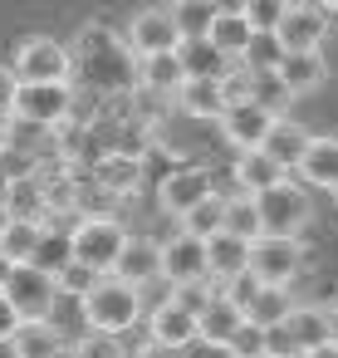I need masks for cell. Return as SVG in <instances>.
<instances>
[{"label": "cell", "instance_id": "cell-10", "mask_svg": "<svg viewBox=\"0 0 338 358\" xmlns=\"http://www.w3.org/2000/svg\"><path fill=\"white\" fill-rule=\"evenodd\" d=\"M270 40L279 45V55H314L328 40V15L318 6H289Z\"/></svg>", "mask_w": 338, "mask_h": 358}, {"label": "cell", "instance_id": "cell-20", "mask_svg": "<svg viewBox=\"0 0 338 358\" xmlns=\"http://www.w3.org/2000/svg\"><path fill=\"white\" fill-rule=\"evenodd\" d=\"M69 338L50 324V319H20V329L10 334V358H54Z\"/></svg>", "mask_w": 338, "mask_h": 358}, {"label": "cell", "instance_id": "cell-24", "mask_svg": "<svg viewBox=\"0 0 338 358\" xmlns=\"http://www.w3.org/2000/svg\"><path fill=\"white\" fill-rule=\"evenodd\" d=\"M172 103L186 113V118H206V123H216L221 113H226V99H221V79H186L177 94H172Z\"/></svg>", "mask_w": 338, "mask_h": 358}, {"label": "cell", "instance_id": "cell-17", "mask_svg": "<svg viewBox=\"0 0 338 358\" xmlns=\"http://www.w3.org/2000/svg\"><path fill=\"white\" fill-rule=\"evenodd\" d=\"M309 138H314V133L284 113V118H274V123H270V133H265L260 152H265L270 162H279L284 172H294V167H299V157H304V148H309Z\"/></svg>", "mask_w": 338, "mask_h": 358}, {"label": "cell", "instance_id": "cell-32", "mask_svg": "<svg viewBox=\"0 0 338 358\" xmlns=\"http://www.w3.org/2000/svg\"><path fill=\"white\" fill-rule=\"evenodd\" d=\"M69 260H74V250H69V226H45V231H40V245H35V255H30V265L45 270V275H59Z\"/></svg>", "mask_w": 338, "mask_h": 358}, {"label": "cell", "instance_id": "cell-19", "mask_svg": "<svg viewBox=\"0 0 338 358\" xmlns=\"http://www.w3.org/2000/svg\"><path fill=\"white\" fill-rule=\"evenodd\" d=\"M240 319H245V314H240V309H235V304H230V299H226V294L216 289V294H211V299L201 304V314H196V343L226 348V338H230V334L240 329Z\"/></svg>", "mask_w": 338, "mask_h": 358}, {"label": "cell", "instance_id": "cell-45", "mask_svg": "<svg viewBox=\"0 0 338 358\" xmlns=\"http://www.w3.org/2000/svg\"><path fill=\"white\" fill-rule=\"evenodd\" d=\"M15 94H20V79H15V69H10V64H0V118H10V108H15Z\"/></svg>", "mask_w": 338, "mask_h": 358}, {"label": "cell", "instance_id": "cell-28", "mask_svg": "<svg viewBox=\"0 0 338 358\" xmlns=\"http://www.w3.org/2000/svg\"><path fill=\"white\" fill-rule=\"evenodd\" d=\"M138 84H142L147 94H157V99H172V94L186 84L182 59H177V55H152V59H138Z\"/></svg>", "mask_w": 338, "mask_h": 358}, {"label": "cell", "instance_id": "cell-13", "mask_svg": "<svg viewBox=\"0 0 338 358\" xmlns=\"http://www.w3.org/2000/svg\"><path fill=\"white\" fill-rule=\"evenodd\" d=\"M113 280H123V285H133V289L162 280V241H152V236H128L123 250H118Z\"/></svg>", "mask_w": 338, "mask_h": 358}, {"label": "cell", "instance_id": "cell-47", "mask_svg": "<svg viewBox=\"0 0 338 358\" xmlns=\"http://www.w3.org/2000/svg\"><path fill=\"white\" fill-rule=\"evenodd\" d=\"M323 324H328V343H338V304H323Z\"/></svg>", "mask_w": 338, "mask_h": 358}, {"label": "cell", "instance_id": "cell-36", "mask_svg": "<svg viewBox=\"0 0 338 358\" xmlns=\"http://www.w3.org/2000/svg\"><path fill=\"white\" fill-rule=\"evenodd\" d=\"M0 143L6 148H20V152H35V157H50V128H35L25 118H6V133H0Z\"/></svg>", "mask_w": 338, "mask_h": 358}, {"label": "cell", "instance_id": "cell-16", "mask_svg": "<svg viewBox=\"0 0 338 358\" xmlns=\"http://www.w3.org/2000/svg\"><path fill=\"white\" fill-rule=\"evenodd\" d=\"M138 187H142V162H138V157H128V152H103V157L94 162V192L123 201V196H138Z\"/></svg>", "mask_w": 338, "mask_h": 358}, {"label": "cell", "instance_id": "cell-6", "mask_svg": "<svg viewBox=\"0 0 338 358\" xmlns=\"http://www.w3.org/2000/svg\"><path fill=\"white\" fill-rule=\"evenodd\" d=\"M74 108H79V99H74L69 84H20L10 118H25V123L54 133V128H64V123L74 118Z\"/></svg>", "mask_w": 338, "mask_h": 358}, {"label": "cell", "instance_id": "cell-35", "mask_svg": "<svg viewBox=\"0 0 338 358\" xmlns=\"http://www.w3.org/2000/svg\"><path fill=\"white\" fill-rule=\"evenodd\" d=\"M289 99H294V94L279 84V74H274V69H250V103H260L270 118H284Z\"/></svg>", "mask_w": 338, "mask_h": 358}, {"label": "cell", "instance_id": "cell-34", "mask_svg": "<svg viewBox=\"0 0 338 358\" xmlns=\"http://www.w3.org/2000/svg\"><path fill=\"white\" fill-rule=\"evenodd\" d=\"M221 231H226V236H240V241H260V216H255V196H245V192L226 196V206H221Z\"/></svg>", "mask_w": 338, "mask_h": 358}, {"label": "cell", "instance_id": "cell-41", "mask_svg": "<svg viewBox=\"0 0 338 358\" xmlns=\"http://www.w3.org/2000/svg\"><path fill=\"white\" fill-rule=\"evenodd\" d=\"M226 353L230 358H265V329H255L250 319H240V329L226 338Z\"/></svg>", "mask_w": 338, "mask_h": 358}, {"label": "cell", "instance_id": "cell-39", "mask_svg": "<svg viewBox=\"0 0 338 358\" xmlns=\"http://www.w3.org/2000/svg\"><path fill=\"white\" fill-rule=\"evenodd\" d=\"M289 6H294V0H245V25L255 35H274V25L284 20Z\"/></svg>", "mask_w": 338, "mask_h": 358}, {"label": "cell", "instance_id": "cell-22", "mask_svg": "<svg viewBox=\"0 0 338 358\" xmlns=\"http://www.w3.org/2000/svg\"><path fill=\"white\" fill-rule=\"evenodd\" d=\"M299 177L309 187L338 192V138H309V148L299 157Z\"/></svg>", "mask_w": 338, "mask_h": 358}, {"label": "cell", "instance_id": "cell-15", "mask_svg": "<svg viewBox=\"0 0 338 358\" xmlns=\"http://www.w3.org/2000/svg\"><path fill=\"white\" fill-rule=\"evenodd\" d=\"M216 123H221V138H226L235 152H250V148H260V143H265V133H270V123H274V118H270L260 103H230Z\"/></svg>", "mask_w": 338, "mask_h": 358}, {"label": "cell", "instance_id": "cell-3", "mask_svg": "<svg viewBox=\"0 0 338 358\" xmlns=\"http://www.w3.org/2000/svg\"><path fill=\"white\" fill-rule=\"evenodd\" d=\"M123 241H128V226H123L118 216H79V221L69 226V250H74V260L89 265V270H98V275H113Z\"/></svg>", "mask_w": 338, "mask_h": 358}, {"label": "cell", "instance_id": "cell-8", "mask_svg": "<svg viewBox=\"0 0 338 358\" xmlns=\"http://www.w3.org/2000/svg\"><path fill=\"white\" fill-rule=\"evenodd\" d=\"M123 45L133 50V59L177 55V50H182V30L172 25L167 6H147V10H138V15L128 20V40H123Z\"/></svg>", "mask_w": 338, "mask_h": 358}, {"label": "cell", "instance_id": "cell-46", "mask_svg": "<svg viewBox=\"0 0 338 358\" xmlns=\"http://www.w3.org/2000/svg\"><path fill=\"white\" fill-rule=\"evenodd\" d=\"M20 329V314L10 309V299L6 294H0V343H10V334Z\"/></svg>", "mask_w": 338, "mask_h": 358}, {"label": "cell", "instance_id": "cell-30", "mask_svg": "<svg viewBox=\"0 0 338 358\" xmlns=\"http://www.w3.org/2000/svg\"><path fill=\"white\" fill-rule=\"evenodd\" d=\"M294 309V299H289V289H279V285H260L255 289V299L245 304V319L255 324V329H274V324H284V314Z\"/></svg>", "mask_w": 338, "mask_h": 358}, {"label": "cell", "instance_id": "cell-38", "mask_svg": "<svg viewBox=\"0 0 338 358\" xmlns=\"http://www.w3.org/2000/svg\"><path fill=\"white\" fill-rule=\"evenodd\" d=\"M40 167H45V157H35V152H20V148H6V143H0V187L25 182V177H35Z\"/></svg>", "mask_w": 338, "mask_h": 358}, {"label": "cell", "instance_id": "cell-44", "mask_svg": "<svg viewBox=\"0 0 338 358\" xmlns=\"http://www.w3.org/2000/svg\"><path fill=\"white\" fill-rule=\"evenodd\" d=\"M265 358H299V348H294V338H289L284 324L265 329Z\"/></svg>", "mask_w": 338, "mask_h": 358}, {"label": "cell", "instance_id": "cell-42", "mask_svg": "<svg viewBox=\"0 0 338 358\" xmlns=\"http://www.w3.org/2000/svg\"><path fill=\"white\" fill-rule=\"evenodd\" d=\"M74 353H79V358H123V338H118V334H94V329H89V334L74 343Z\"/></svg>", "mask_w": 338, "mask_h": 358}, {"label": "cell", "instance_id": "cell-43", "mask_svg": "<svg viewBox=\"0 0 338 358\" xmlns=\"http://www.w3.org/2000/svg\"><path fill=\"white\" fill-rule=\"evenodd\" d=\"M255 289H260V280H255L250 270H240L235 280H226V285H221V294H226V299H230V304H235L240 314H245V304L255 299Z\"/></svg>", "mask_w": 338, "mask_h": 358}, {"label": "cell", "instance_id": "cell-51", "mask_svg": "<svg viewBox=\"0 0 338 358\" xmlns=\"http://www.w3.org/2000/svg\"><path fill=\"white\" fill-rule=\"evenodd\" d=\"M309 6H318V10L328 15V10H338V0H309Z\"/></svg>", "mask_w": 338, "mask_h": 358}, {"label": "cell", "instance_id": "cell-53", "mask_svg": "<svg viewBox=\"0 0 338 358\" xmlns=\"http://www.w3.org/2000/svg\"><path fill=\"white\" fill-rule=\"evenodd\" d=\"M333 196H338V192H333Z\"/></svg>", "mask_w": 338, "mask_h": 358}, {"label": "cell", "instance_id": "cell-40", "mask_svg": "<svg viewBox=\"0 0 338 358\" xmlns=\"http://www.w3.org/2000/svg\"><path fill=\"white\" fill-rule=\"evenodd\" d=\"M98 280H103L98 270H89V265L69 260V265H64V270L54 275V289H59V294H69V299H84V294H89V289L98 285Z\"/></svg>", "mask_w": 338, "mask_h": 358}, {"label": "cell", "instance_id": "cell-4", "mask_svg": "<svg viewBox=\"0 0 338 358\" xmlns=\"http://www.w3.org/2000/svg\"><path fill=\"white\" fill-rule=\"evenodd\" d=\"M255 216H260V236H304L309 216H314V201L299 182H279L270 192L255 196Z\"/></svg>", "mask_w": 338, "mask_h": 358}, {"label": "cell", "instance_id": "cell-26", "mask_svg": "<svg viewBox=\"0 0 338 358\" xmlns=\"http://www.w3.org/2000/svg\"><path fill=\"white\" fill-rule=\"evenodd\" d=\"M206 45H211L221 59H245L250 45H255V30L245 25V15H216L211 30H206Z\"/></svg>", "mask_w": 338, "mask_h": 358}, {"label": "cell", "instance_id": "cell-23", "mask_svg": "<svg viewBox=\"0 0 338 358\" xmlns=\"http://www.w3.org/2000/svg\"><path fill=\"white\" fill-rule=\"evenodd\" d=\"M274 74H279V84L289 94H314L328 79V64H323V50H314V55H279Z\"/></svg>", "mask_w": 338, "mask_h": 358}, {"label": "cell", "instance_id": "cell-12", "mask_svg": "<svg viewBox=\"0 0 338 358\" xmlns=\"http://www.w3.org/2000/svg\"><path fill=\"white\" fill-rule=\"evenodd\" d=\"M162 280H167L172 289H182V285H201V280H206V241L177 231V236L162 245Z\"/></svg>", "mask_w": 338, "mask_h": 358}, {"label": "cell", "instance_id": "cell-9", "mask_svg": "<svg viewBox=\"0 0 338 358\" xmlns=\"http://www.w3.org/2000/svg\"><path fill=\"white\" fill-rule=\"evenodd\" d=\"M0 294L10 299V309H15L20 319H50V309H54V299H59L54 275H45V270H35V265H15Z\"/></svg>", "mask_w": 338, "mask_h": 358}, {"label": "cell", "instance_id": "cell-11", "mask_svg": "<svg viewBox=\"0 0 338 358\" xmlns=\"http://www.w3.org/2000/svg\"><path fill=\"white\" fill-rule=\"evenodd\" d=\"M147 343H157L162 353H182V348H191L196 343V314L191 309H182L172 294L147 314Z\"/></svg>", "mask_w": 338, "mask_h": 358}, {"label": "cell", "instance_id": "cell-18", "mask_svg": "<svg viewBox=\"0 0 338 358\" xmlns=\"http://www.w3.org/2000/svg\"><path fill=\"white\" fill-rule=\"evenodd\" d=\"M250 265V241H240V236H226V231H216V236H206V280H235L240 270Z\"/></svg>", "mask_w": 338, "mask_h": 358}, {"label": "cell", "instance_id": "cell-2", "mask_svg": "<svg viewBox=\"0 0 338 358\" xmlns=\"http://www.w3.org/2000/svg\"><path fill=\"white\" fill-rule=\"evenodd\" d=\"M79 309H84V324H89L94 334H133V324L142 319V289H133V285L103 275V280L79 299Z\"/></svg>", "mask_w": 338, "mask_h": 358}, {"label": "cell", "instance_id": "cell-50", "mask_svg": "<svg viewBox=\"0 0 338 358\" xmlns=\"http://www.w3.org/2000/svg\"><path fill=\"white\" fill-rule=\"evenodd\" d=\"M10 270H15V265H10L6 255H0V289H6V280H10Z\"/></svg>", "mask_w": 338, "mask_h": 358}, {"label": "cell", "instance_id": "cell-1", "mask_svg": "<svg viewBox=\"0 0 338 358\" xmlns=\"http://www.w3.org/2000/svg\"><path fill=\"white\" fill-rule=\"evenodd\" d=\"M69 64H74V74H79L89 89H98V94H128V89L138 84V59H133V50H128L113 30H103V25H84V30L74 35Z\"/></svg>", "mask_w": 338, "mask_h": 358}, {"label": "cell", "instance_id": "cell-21", "mask_svg": "<svg viewBox=\"0 0 338 358\" xmlns=\"http://www.w3.org/2000/svg\"><path fill=\"white\" fill-rule=\"evenodd\" d=\"M230 177L240 182V192H245V196H260V192H270V187L289 182V172H284L279 162H270L260 148L240 152V157H235V167H230Z\"/></svg>", "mask_w": 338, "mask_h": 358}, {"label": "cell", "instance_id": "cell-29", "mask_svg": "<svg viewBox=\"0 0 338 358\" xmlns=\"http://www.w3.org/2000/svg\"><path fill=\"white\" fill-rule=\"evenodd\" d=\"M177 59H182V74L186 79H226V69H230V59H221L206 40H182Z\"/></svg>", "mask_w": 338, "mask_h": 358}, {"label": "cell", "instance_id": "cell-14", "mask_svg": "<svg viewBox=\"0 0 338 358\" xmlns=\"http://www.w3.org/2000/svg\"><path fill=\"white\" fill-rule=\"evenodd\" d=\"M211 196V177L201 172V167H177V172H167L162 182H157V201H162V211L167 216H186L196 201H206Z\"/></svg>", "mask_w": 338, "mask_h": 358}, {"label": "cell", "instance_id": "cell-33", "mask_svg": "<svg viewBox=\"0 0 338 358\" xmlns=\"http://www.w3.org/2000/svg\"><path fill=\"white\" fill-rule=\"evenodd\" d=\"M167 15L182 30V40H206L211 20H216V6H211V0H172Z\"/></svg>", "mask_w": 338, "mask_h": 358}, {"label": "cell", "instance_id": "cell-7", "mask_svg": "<svg viewBox=\"0 0 338 358\" xmlns=\"http://www.w3.org/2000/svg\"><path fill=\"white\" fill-rule=\"evenodd\" d=\"M15 79L20 84H69L74 79V64H69V45L50 40V35H30L15 55Z\"/></svg>", "mask_w": 338, "mask_h": 358}, {"label": "cell", "instance_id": "cell-37", "mask_svg": "<svg viewBox=\"0 0 338 358\" xmlns=\"http://www.w3.org/2000/svg\"><path fill=\"white\" fill-rule=\"evenodd\" d=\"M221 206H226V196H206V201H196L186 216H182V231L186 236H196V241H206V236H216L221 231Z\"/></svg>", "mask_w": 338, "mask_h": 358}, {"label": "cell", "instance_id": "cell-48", "mask_svg": "<svg viewBox=\"0 0 338 358\" xmlns=\"http://www.w3.org/2000/svg\"><path fill=\"white\" fill-rule=\"evenodd\" d=\"M216 15H245V0H211Z\"/></svg>", "mask_w": 338, "mask_h": 358}, {"label": "cell", "instance_id": "cell-52", "mask_svg": "<svg viewBox=\"0 0 338 358\" xmlns=\"http://www.w3.org/2000/svg\"><path fill=\"white\" fill-rule=\"evenodd\" d=\"M54 358H79V353H74V343H64V348H59Z\"/></svg>", "mask_w": 338, "mask_h": 358}, {"label": "cell", "instance_id": "cell-31", "mask_svg": "<svg viewBox=\"0 0 338 358\" xmlns=\"http://www.w3.org/2000/svg\"><path fill=\"white\" fill-rule=\"evenodd\" d=\"M40 221H0V255L10 265H30L35 245H40Z\"/></svg>", "mask_w": 338, "mask_h": 358}, {"label": "cell", "instance_id": "cell-25", "mask_svg": "<svg viewBox=\"0 0 338 358\" xmlns=\"http://www.w3.org/2000/svg\"><path fill=\"white\" fill-rule=\"evenodd\" d=\"M0 211H6V221H40L45 226V182L40 177H25V182H10L6 192H0Z\"/></svg>", "mask_w": 338, "mask_h": 358}, {"label": "cell", "instance_id": "cell-5", "mask_svg": "<svg viewBox=\"0 0 338 358\" xmlns=\"http://www.w3.org/2000/svg\"><path fill=\"white\" fill-rule=\"evenodd\" d=\"M245 270L260 285L289 289L299 280V270H304V241H294V236H260V241H250V265Z\"/></svg>", "mask_w": 338, "mask_h": 358}, {"label": "cell", "instance_id": "cell-27", "mask_svg": "<svg viewBox=\"0 0 338 358\" xmlns=\"http://www.w3.org/2000/svg\"><path fill=\"white\" fill-rule=\"evenodd\" d=\"M284 329H289V338H294L299 358L328 343V324H323V309H318V304H294V309L284 314Z\"/></svg>", "mask_w": 338, "mask_h": 358}, {"label": "cell", "instance_id": "cell-49", "mask_svg": "<svg viewBox=\"0 0 338 358\" xmlns=\"http://www.w3.org/2000/svg\"><path fill=\"white\" fill-rule=\"evenodd\" d=\"M304 358H338V343H323V348H314V353H304Z\"/></svg>", "mask_w": 338, "mask_h": 358}]
</instances>
